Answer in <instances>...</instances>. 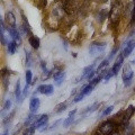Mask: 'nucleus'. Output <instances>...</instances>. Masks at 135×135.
<instances>
[{
	"label": "nucleus",
	"instance_id": "obj_1",
	"mask_svg": "<svg viewBox=\"0 0 135 135\" xmlns=\"http://www.w3.org/2000/svg\"><path fill=\"white\" fill-rule=\"evenodd\" d=\"M115 131V123L112 120H107L100 125L98 133L100 135H110Z\"/></svg>",
	"mask_w": 135,
	"mask_h": 135
},
{
	"label": "nucleus",
	"instance_id": "obj_2",
	"mask_svg": "<svg viewBox=\"0 0 135 135\" xmlns=\"http://www.w3.org/2000/svg\"><path fill=\"white\" fill-rule=\"evenodd\" d=\"M105 50H106V43H104V42H101V43H92L89 47V53L90 55L96 56L104 53Z\"/></svg>",
	"mask_w": 135,
	"mask_h": 135
},
{
	"label": "nucleus",
	"instance_id": "obj_3",
	"mask_svg": "<svg viewBox=\"0 0 135 135\" xmlns=\"http://www.w3.org/2000/svg\"><path fill=\"white\" fill-rule=\"evenodd\" d=\"M133 75H134V72H133L132 68H131L129 64H126V66L124 68V72H123V81L126 87H128L131 82H132Z\"/></svg>",
	"mask_w": 135,
	"mask_h": 135
},
{
	"label": "nucleus",
	"instance_id": "obj_4",
	"mask_svg": "<svg viewBox=\"0 0 135 135\" xmlns=\"http://www.w3.org/2000/svg\"><path fill=\"white\" fill-rule=\"evenodd\" d=\"M47 120H49V115H41L36 118V120L34 122L33 126L36 128H41L42 126H46V124H47Z\"/></svg>",
	"mask_w": 135,
	"mask_h": 135
},
{
	"label": "nucleus",
	"instance_id": "obj_5",
	"mask_svg": "<svg viewBox=\"0 0 135 135\" xmlns=\"http://www.w3.org/2000/svg\"><path fill=\"white\" fill-rule=\"evenodd\" d=\"M123 62H124V55L120 53V54H118V55H117V59H116L115 63H114L113 69H112L114 75L118 73V71H119V69L122 68V65H123Z\"/></svg>",
	"mask_w": 135,
	"mask_h": 135
},
{
	"label": "nucleus",
	"instance_id": "obj_6",
	"mask_svg": "<svg viewBox=\"0 0 135 135\" xmlns=\"http://www.w3.org/2000/svg\"><path fill=\"white\" fill-rule=\"evenodd\" d=\"M54 91V88L52 84H42L37 88V92H41V94H43L45 96H50L52 95Z\"/></svg>",
	"mask_w": 135,
	"mask_h": 135
},
{
	"label": "nucleus",
	"instance_id": "obj_7",
	"mask_svg": "<svg viewBox=\"0 0 135 135\" xmlns=\"http://www.w3.org/2000/svg\"><path fill=\"white\" fill-rule=\"evenodd\" d=\"M40 105H41V101L37 97H33L29 101V110H31L32 114H35L40 108Z\"/></svg>",
	"mask_w": 135,
	"mask_h": 135
},
{
	"label": "nucleus",
	"instance_id": "obj_8",
	"mask_svg": "<svg viewBox=\"0 0 135 135\" xmlns=\"http://www.w3.org/2000/svg\"><path fill=\"white\" fill-rule=\"evenodd\" d=\"M134 49H135V40H132V41L127 42V44H126V46L124 47L122 54L124 55V57H127V56H129V54L133 52Z\"/></svg>",
	"mask_w": 135,
	"mask_h": 135
},
{
	"label": "nucleus",
	"instance_id": "obj_9",
	"mask_svg": "<svg viewBox=\"0 0 135 135\" xmlns=\"http://www.w3.org/2000/svg\"><path fill=\"white\" fill-rule=\"evenodd\" d=\"M8 32H9V35L12 37V41H15V42H16V44L19 46V44H20V42H22V40H20V35H19L18 31H17L15 27H9Z\"/></svg>",
	"mask_w": 135,
	"mask_h": 135
},
{
	"label": "nucleus",
	"instance_id": "obj_10",
	"mask_svg": "<svg viewBox=\"0 0 135 135\" xmlns=\"http://www.w3.org/2000/svg\"><path fill=\"white\" fill-rule=\"evenodd\" d=\"M135 113V107L133 105H129L128 108H126V112H125V115L123 117V124L127 123V122L131 119V117L133 116V114Z\"/></svg>",
	"mask_w": 135,
	"mask_h": 135
},
{
	"label": "nucleus",
	"instance_id": "obj_11",
	"mask_svg": "<svg viewBox=\"0 0 135 135\" xmlns=\"http://www.w3.org/2000/svg\"><path fill=\"white\" fill-rule=\"evenodd\" d=\"M6 23L8 24L9 27H15L16 26V18L15 15L11 11H8L6 14Z\"/></svg>",
	"mask_w": 135,
	"mask_h": 135
},
{
	"label": "nucleus",
	"instance_id": "obj_12",
	"mask_svg": "<svg viewBox=\"0 0 135 135\" xmlns=\"http://www.w3.org/2000/svg\"><path fill=\"white\" fill-rule=\"evenodd\" d=\"M65 79V72L64 71H60V72L54 73V80H55L56 86H61V83L64 81Z\"/></svg>",
	"mask_w": 135,
	"mask_h": 135
},
{
	"label": "nucleus",
	"instance_id": "obj_13",
	"mask_svg": "<svg viewBox=\"0 0 135 135\" xmlns=\"http://www.w3.org/2000/svg\"><path fill=\"white\" fill-rule=\"evenodd\" d=\"M29 44L32 45L33 49L37 50V49L40 47V45H41V41H40L38 37H36V36H31V37H29Z\"/></svg>",
	"mask_w": 135,
	"mask_h": 135
},
{
	"label": "nucleus",
	"instance_id": "obj_14",
	"mask_svg": "<svg viewBox=\"0 0 135 135\" xmlns=\"http://www.w3.org/2000/svg\"><path fill=\"white\" fill-rule=\"evenodd\" d=\"M95 65H96V63H92L91 65H88V66L84 68V69H83V73H82V77H81V80H83V79H86V78H87V75L89 74L92 70H94Z\"/></svg>",
	"mask_w": 135,
	"mask_h": 135
},
{
	"label": "nucleus",
	"instance_id": "obj_15",
	"mask_svg": "<svg viewBox=\"0 0 135 135\" xmlns=\"http://www.w3.org/2000/svg\"><path fill=\"white\" fill-rule=\"evenodd\" d=\"M92 89H94V87H92L91 84L89 83L88 86H84V87L82 88V89H81V92H80V94H81L83 97H86L87 95H89L90 92L92 91Z\"/></svg>",
	"mask_w": 135,
	"mask_h": 135
},
{
	"label": "nucleus",
	"instance_id": "obj_16",
	"mask_svg": "<svg viewBox=\"0 0 135 135\" xmlns=\"http://www.w3.org/2000/svg\"><path fill=\"white\" fill-rule=\"evenodd\" d=\"M15 97L17 101H18V99L22 98V90H20V81L18 80L16 83V88H15Z\"/></svg>",
	"mask_w": 135,
	"mask_h": 135
},
{
	"label": "nucleus",
	"instance_id": "obj_17",
	"mask_svg": "<svg viewBox=\"0 0 135 135\" xmlns=\"http://www.w3.org/2000/svg\"><path fill=\"white\" fill-rule=\"evenodd\" d=\"M17 46H18V45L16 44V42H15V41L10 42V43L8 44V53H9V54H11V55H12V54H15V52H16V49H17Z\"/></svg>",
	"mask_w": 135,
	"mask_h": 135
},
{
	"label": "nucleus",
	"instance_id": "obj_18",
	"mask_svg": "<svg viewBox=\"0 0 135 135\" xmlns=\"http://www.w3.org/2000/svg\"><path fill=\"white\" fill-rule=\"evenodd\" d=\"M37 117H38V116H36V115H34V114L31 113V115L27 117L26 122H25V126H29L31 124H34V122L36 120V118H37Z\"/></svg>",
	"mask_w": 135,
	"mask_h": 135
},
{
	"label": "nucleus",
	"instance_id": "obj_19",
	"mask_svg": "<svg viewBox=\"0 0 135 135\" xmlns=\"http://www.w3.org/2000/svg\"><path fill=\"white\" fill-rule=\"evenodd\" d=\"M65 108H66V105L65 104H59L57 106L55 107V113L56 114H60V113H62V112H64L65 110Z\"/></svg>",
	"mask_w": 135,
	"mask_h": 135
},
{
	"label": "nucleus",
	"instance_id": "obj_20",
	"mask_svg": "<svg viewBox=\"0 0 135 135\" xmlns=\"http://www.w3.org/2000/svg\"><path fill=\"white\" fill-rule=\"evenodd\" d=\"M10 106H11V100H7L6 101V104H5V106H3V108L1 109V112H0V115H3L8 109L10 108Z\"/></svg>",
	"mask_w": 135,
	"mask_h": 135
},
{
	"label": "nucleus",
	"instance_id": "obj_21",
	"mask_svg": "<svg viewBox=\"0 0 135 135\" xmlns=\"http://www.w3.org/2000/svg\"><path fill=\"white\" fill-rule=\"evenodd\" d=\"M25 78H26V84H31L32 83L33 74H32V71L31 70H27L26 71V75H25Z\"/></svg>",
	"mask_w": 135,
	"mask_h": 135
},
{
	"label": "nucleus",
	"instance_id": "obj_22",
	"mask_svg": "<svg viewBox=\"0 0 135 135\" xmlns=\"http://www.w3.org/2000/svg\"><path fill=\"white\" fill-rule=\"evenodd\" d=\"M108 63H109V60H108V59H106V60H104V61L99 64V66L97 68V72H99V71L103 70L105 66H107V65H108Z\"/></svg>",
	"mask_w": 135,
	"mask_h": 135
},
{
	"label": "nucleus",
	"instance_id": "obj_23",
	"mask_svg": "<svg viewBox=\"0 0 135 135\" xmlns=\"http://www.w3.org/2000/svg\"><path fill=\"white\" fill-rule=\"evenodd\" d=\"M73 119H74V117H71V116H69L66 118V119L63 122V125H64V127H69L70 126V124H72V122H73Z\"/></svg>",
	"mask_w": 135,
	"mask_h": 135
},
{
	"label": "nucleus",
	"instance_id": "obj_24",
	"mask_svg": "<svg viewBox=\"0 0 135 135\" xmlns=\"http://www.w3.org/2000/svg\"><path fill=\"white\" fill-rule=\"evenodd\" d=\"M34 133H35V127L32 125V127H28L26 131L24 132L23 135H34Z\"/></svg>",
	"mask_w": 135,
	"mask_h": 135
},
{
	"label": "nucleus",
	"instance_id": "obj_25",
	"mask_svg": "<svg viewBox=\"0 0 135 135\" xmlns=\"http://www.w3.org/2000/svg\"><path fill=\"white\" fill-rule=\"evenodd\" d=\"M14 115H15V110L14 112H11V114L10 115H8L7 116V118H5V120H3V124H8V123H10L11 122V119H12V117H14Z\"/></svg>",
	"mask_w": 135,
	"mask_h": 135
},
{
	"label": "nucleus",
	"instance_id": "obj_26",
	"mask_svg": "<svg viewBox=\"0 0 135 135\" xmlns=\"http://www.w3.org/2000/svg\"><path fill=\"white\" fill-rule=\"evenodd\" d=\"M113 106H109V107H107L106 109H105V110L103 112V116H107V115H109V114H110L112 112H113Z\"/></svg>",
	"mask_w": 135,
	"mask_h": 135
},
{
	"label": "nucleus",
	"instance_id": "obj_27",
	"mask_svg": "<svg viewBox=\"0 0 135 135\" xmlns=\"http://www.w3.org/2000/svg\"><path fill=\"white\" fill-rule=\"evenodd\" d=\"M26 64H27L28 66L32 64V60H31V53L27 52V51H26Z\"/></svg>",
	"mask_w": 135,
	"mask_h": 135
},
{
	"label": "nucleus",
	"instance_id": "obj_28",
	"mask_svg": "<svg viewBox=\"0 0 135 135\" xmlns=\"http://www.w3.org/2000/svg\"><path fill=\"white\" fill-rule=\"evenodd\" d=\"M28 88H29V84H26V87H25V89H24V91H23V96H22L23 98L27 96V94H28Z\"/></svg>",
	"mask_w": 135,
	"mask_h": 135
},
{
	"label": "nucleus",
	"instance_id": "obj_29",
	"mask_svg": "<svg viewBox=\"0 0 135 135\" xmlns=\"http://www.w3.org/2000/svg\"><path fill=\"white\" fill-rule=\"evenodd\" d=\"M132 22H135V1H134V7L132 11Z\"/></svg>",
	"mask_w": 135,
	"mask_h": 135
},
{
	"label": "nucleus",
	"instance_id": "obj_30",
	"mask_svg": "<svg viewBox=\"0 0 135 135\" xmlns=\"http://www.w3.org/2000/svg\"><path fill=\"white\" fill-rule=\"evenodd\" d=\"M60 123H61V120H56L55 123H54V124H53V125H52V126H51V127H50V129H52V128H55L56 126H57L59 124H60Z\"/></svg>",
	"mask_w": 135,
	"mask_h": 135
},
{
	"label": "nucleus",
	"instance_id": "obj_31",
	"mask_svg": "<svg viewBox=\"0 0 135 135\" xmlns=\"http://www.w3.org/2000/svg\"><path fill=\"white\" fill-rule=\"evenodd\" d=\"M75 113H77V109H74V110H72V112H70V113H69V116H71V117H74V115H75Z\"/></svg>",
	"mask_w": 135,
	"mask_h": 135
},
{
	"label": "nucleus",
	"instance_id": "obj_32",
	"mask_svg": "<svg viewBox=\"0 0 135 135\" xmlns=\"http://www.w3.org/2000/svg\"><path fill=\"white\" fill-rule=\"evenodd\" d=\"M8 134H9V132H8V129H6V131H5V133H3L2 135H8Z\"/></svg>",
	"mask_w": 135,
	"mask_h": 135
},
{
	"label": "nucleus",
	"instance_id": "obj_33",
	"mask_svg": "<svg viewBox=\"0 0 135 135\" xmlns=\"http://www.w3.org/2000/svg\"><path fill=\"white\" fill-rule=\"evenodd\" d=\"M110 135H119V134H118V133H114V132H113Z\"/></svg>",
	"mask_w": 135,
	"mask_h": 135
},
{
	"label": "nucleus",
	"instance_id": "obj_34",
	"mask_svg": "<svg viewBox=\"0 0 135 135\" xmlns=\"http://www.w3.org/2000/svg\"><path fill=\"white\" fill-rule=\"evenodd\" d=\"M57 135H61V134H57Z\"/></svg>",
	"mask_w": 135,
	"mask_h": 135
},
{
	"label": "nucleus",
	"instance_id": "obj_35",
	"mask_svg": "<svg viewBox=\"0 0 135 135\" xmlns=\"http://www.w3.org/2000/svg\"><path fill=\"white\" fill-rule=\"evenodd\" d=\"M133 135H135V133H134V134H133Z\"/></svg>",
	"mask_w": 135,
	"mask_h": 135
}]
</instances>
